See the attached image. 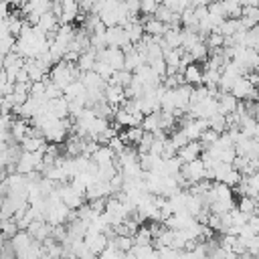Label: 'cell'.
<instances>
[{
    "mask_svg": "<svg viewBox=\"0 0 259 259\" xmlns=\"http://www.w3.org/2000/svg\"><path fill=\"white\" fill-rule=\"evenodd\" d=\"M97 59L109 63L115 71L125 69V53H123L119 47H105V49L97 51Z\"/></svg>",
    "mask_w": 259,
    "mask_h": 259,
    "instance_id": "obj_1",
    "label": "cell"
},
{
    "mask_svg": "<svg viewBox=\"0 0 259 259\" xmlns=\"http://www.w3.org/2000/svg\"><path fill=\"white\" fill-rule=\"evenodd\" d=\"M57 192H59L61 200H63L69 208H79V206L85 202V198H87L83 192H79V190L73 188L71 184H59V186H57Z\"/></svg>",
    "mask_w": 259,
    "mask_h": 259,
    "instance_id": "obj_2",
    "label": "cell"
},
{
    "mask_svg": "<svg viewBox=\"0 0 259 259\" xmlns=\"http://www.w3.org/2000/svg\"><path fill=\"white\" fill-rule=\"evenodd\" d=\"M182 174L186 176V180H188L190 184H194V182L204 180V178H206V174H208V170H206V166H204L202 158H196V160L186 162V164L182 166Z\"/></svg>",
    "mask_w": 259,
    "mask_h": 259,
    "instance_id": "obj_3",
    "label": "cell"
},
{
    "mask_svg": "<svg viewBox=\"0 0 259 259\" xmlns=\"http://www.w3.org/2000/svg\"><path fill=\"white\" fill-rule=\"evenodd\" d=\"M105 36H107V47H119V49H123L125 45H130V38L125 34V28L119 26V24L107 26Z\"/></svg>",
    "mask_w": 259,
    "mask_h": 259,
    "instance_id": "obj_4",
    "label": "cell"
},
{
    "mask_svg": "<svg viewBox=\"0 0 259 259\" xmlns=\"http://www.w3.org/2000/svg\"><path fill=\"white\" fill-rule=\"evenodd\" d=\"M85 243H87V249L93 255H101L109 245V237L105 233H89L85 237Z\"/></svg>",
    "mask_w": 259,
    "mask_h": 259,
    "instance_id": "obj_5",
    "label": "cell"
},
{
    "mask_svg": "<svg viewBox=\"0 0 259 259\" xmlns=\"http://www.w3.org/2000/svg\"><path fill=\"white\" fill-rule=\"evenodd\" d=\"M202 144L198 142V140H192V142H188L186 146H182L180 150H178V158L186 164V162H192V160H196V158H200L202 156Z\"/></svg>",
    "mask_w": 259,
    "mask_h": 259,
    "instance_id": "obj_6",
    "label": "cell"
},
{
    "mask_svg": "<svg viewBox=\"0 0 259 259\" xmlns=\"http://www.w3.org/2000/svg\"><path fill=\"white\" fill-rule=\"evenodd\" d=\"M142 24H144L146 34H152V36H164V32L168 30V24L162 22L160 18H156L154 14H148V16L142 20Z\"/></svg>",
    "mask_w": 259,
    "mask_h": 259,
    "instance_id": "obj_7",
    "label": "cell"
},
{
    "mask_svg": "<svg viewBox=\"0 0 259 259\" xmlns=\"http://www.w3.org/2000/svg\"><path fill=\"white\" fill-rule=\"evenodd\" d=\"M81 81L85 83V87L89 91H101V93H105V89H107V81L101 75H97L95 71H85L81 75Z\"/></svg>",
    "mask_w": 259,
    "mask_h": 259,
    "instance_id": "obj_8",
    "label": "cell"
},
{
    "mask_svg": "<svg viewBox=\"0 0 259 259\" xmlns=\"http://www.w3.org/2000/svg\"><path fill=\"white\" fill-rule=\"evenodd\" d=\"M182 75H184V83H188V85H192V87H198V85H202L204 69L198 67V65H194V63H190V65L184 67Z\"/></svg>",
    "mask_w": 259,
    "mask_h": 259,
    "instance_id": "obj_9",
    "label": "cell"
},
{
    "mask_svg": "<svg viewBox=\"0 0 259 259\" xmlns=\"http://www.w3.org/2000/svg\"><path fill=\"white\" fill-rule=\"evenodd\" d=\"M125 87H119V85H107L105 89V101L111 105V107H119L123 101H125Z\"/></svg>",
    "mask_w": 259,
    "mask_h": 259,
    "instance_id": "obj_10",
    "label": "cell"
},
{
    "mask_svg": "<svg viewBox=\"0 0 259 259\" xmlns=\"http://www.w3.org/2000/svg\"><path fill=\"white\" fill-rule=\"evenodd\" d=\"M217 99H219V111L225 115L237 111V107H239V99L231 91H221V95Z\"/></svg>",
    "mask_w": 259,
    "mask_h": 259,
    "instance_id": "obj_11",
    "label": "cell"
},
{
    "mask_svg": "<svg viewBox=\"0 0 259 259\" xmlns=\"http://www.w3.org/2000/svg\"><path fill=\"white\" fill-rule=\"evenodd\" d=\"M115 158H117V154H115L107 144L99 146V150L91 156V160H93V162H97L99 166H109V164H113V162H115Z\"/></svg>",
    "mask_w": 259,
    "mask_h": 259,
    "instance_id": "obj_12",
    "label": "cell"
},
{
    "mask_svg": "<svg viewBox=\"0 0 259 259\" xmlns=\"http://www.w3.org/2000/svg\"><path fill=\"white\" fill-rule=\"evenodd\" d=\"M144 132L146 130L142 125H134V127H125L123 132H119V136L125 142V146H138L142 142V138H144Z\"/></svg>",
    "mask_w": 259,
    "mask_h": 259,
    "instance_id": "obj_13",
    "label": "cell"
},
{
    "mask_svg": "<svg viewBox=\"0 0 259 259\" xmlns=\"http://www.w3.org/2000/svg\"><path fill=\"white\" fill-rule=\"evenodd\" d=\"M95 63H97V49H87L85 53H81L79 61H77V67L81 69V73L85 71H93L95 69Z\"/></svg>",
    "mask_w": 259,
    "mask_h": 259,
    "instance_id": "obj_14",
    "label": "cell"
},
{
    "mask_svg": "<svg viewBox=\"0 0 259 259\" xmlns=\"http://www.w3.org/2000/svg\"><path fill=\"white\" fill-rule=\"evenodd\" d=\"M24 69H26L30 81H42L47 77V73H49L45 67H40V63L36 59H26L24 61Z\"/></svg>",
    "mask_w": 259,
    "mask_h": 259,
    "instance_id": "obj_15",
    "label": "cell"
},
{
    "mask_svg": "<svg viewBox=\"0 0 259 259\" xmlns=\"http://www.w3.org/2000/svg\"><path fill=\"white\" fill-rule=\"evenodd\" d=\"M32 241H34V237H30L28 231H18V233L10 239V245H12V249H14L16 253H22V251H26V249L32 245Z\"/></svg>",
    "mask_w": 259,
    "mask_h": 259,
    "instance_id": "obj_16",
    "label": "cell"
},
{
    "mask_svg": "<svg viewBox=\"0 0 259 259\" xmlns=\"http://www.w3.org/2000/svg\"><path fill=\"white\" fill-rule=\"evenodd\" d=\"M75 32H77V30H75L71 24H61L59 30H57V34H55V42H59L61 47L69 49V45H71L73 38H75Z\"/></svg>",
    "mask_w": 259,
    "mask_h": 259,
    "instance_id": "obj_17",
    "label": "cell"
},
{
    "mask_svg": "<svg viewBox=\"0 0 259 259\" xmlns=\"http://www.w3.org/2000/svg\"><path fill=\"white\" fill-rule=\"evenodd\" d=\"M47 105H49V109H51L57 117H61V119L69 117V99H67L65 95H61V97H57V99H51Z\"/></svg>",
    "mask_w": 259,
    "mask_h": 259,
    "instance_id": "obj_18",
    "label": "cell"
},
{
    "mask_svg": "<svg viewBox=\"0 0 259 259\" xmlns=\"http://www.w3.org/2000/svg\"><path fill=\"white\" fill-rule=\"evenodd\" d=\"M241 22H243L245 28L259 26V6H247V8H243Z\"/></svg>",
    "mask_w": 259,
    "mask_h": 259,
    "instance_id": "obj_19",
    "label": "cell"
},
{
    "mask_svg": "<svg viewBox=\"0 0 259 259\" xmlns=\"http://www.w3.org/2000/svg\"><path fill=\"white\" fill-rule=\"evenodd\" d=\"M134 79V73L127 71V69H119V71H113V75L107 79V85H119V87H127Z\"/></svg>",
    "mask_w": 259,
    "mask_h": 259,
    "instance_id": "obj_20",
    "label": "cell"
},
{
    "mask_svg": "<svg viewBox=\"0 0 259 259\" xmlns=\"http://www.w3.org/2000/svg\"><path fill=\"white\" fill-rule=\"evenodd\" d=\"M239 210H243V212L249 214V217L257 214V210H259V198L243 194V196L239 198Z\"/></svg>",
    "mask_w": 259,
    "mask_h": 259,
    "instance_id": "obj_21",
    "label": "cell"
},
{
    "mask_svg": "<svg viewBox=\"0 0 259 259\" xmlns=\"http://www.w3.org/2000/svg\"><path fill=\"white\" fill-rule=\"evenodd\" d=\"M160 111H162V109H160ZM160 111L148 113V115L144 117V121H142V127H144L146 132H152V134H156V132H160V130H162V119H160Z\"/></svg>",
    "mask_w": 259,
    "mask_h": 259,
    "instance_id": "obj_22",
    "label": "cell"
},
{
    "mask_svg": "<svg viewBox=\"0 0 259 259\" xmlns=\"http://www.w3.org/2000/svg\"><path fill=\"white\" fill-rule=\"evenodd\" d=\"M208 127L219 132V134H225L229 130V121H227V115L225 113H214L212 117H208Z\"/></svg>",
    "mask_w": 259,
    "mask_h": 259,
    "instance_id": "obj_23",
    "label": "cell"
},
{
    "mask_svg": "<svg viewBox=\"0 0 259 259\" xmlns=\"http://www.w3.org/2000/svg\"><path fill=\"white\" fill-rule=\"evenodd\" d=\"M225 38H227V36H225L219 28H214V30L206 36V40H204V42H206V47H208V49H221V47H225Z\"/></svg>",
    "mask_w": 259,
    "mask_h": 259,
    "instance_id": "obj_24",
    "label": "cell"
},
{
    "mask_svg": "<svg viewBox=\"0 0 259 259\" xmlns=\"http://www.w3.org/2000/svg\"><path fill=\"white\" fill-rule=\"evenodd\" d=\"M134 243L136 245H150V243H154V237H152L150 227H140L138 233L134 235Z\"/></svg>",
    "mask_w": 259,
    "mask_h": 259,
    "instance_id": "obj_25",
    "label": "cell"
},
{
    "mask_svg": "<svg viewBox=\"0 0 259 259\" xmlns=\"http://www.w3.org/2000/svg\"><path fill=\"white\" fill-rule=\"evenodd\" d=\"M18 223L14 219H2V233H4V239H12L16 233H18Z\"/></svg>",
    "mask_w": 259,
    "mask_h": 259,
    "instance_id": "obj_26",
    "label": "cell"
},
{
    "mask_svg": "<svg viewBox=\"0 0 259 259\" xmlns=\"http://www.w3.org/2000/svg\"><path fill=\"white\" fill-rule=\"evenodd\" d=\"M219 138H221V134L208 127V130H204V132H202V136H200V140H198V142H200V144H202V148L206 150L208 146H212V144H217V140H219Z\"/></svg>",
    "mask_w": 259,
    "mask_h": 259,
    "instance_id": "obj_27",
    "label": "cell"
},
{
    "mask_svg": "<svg viewBox=\"0 0 259 259\" xmlns=\"http://www.w3.org/2000/svg\"><path fill=\"white\" fill-rule=\"evenodd\" d=\"M93 71H95L97 75H101V77H103V79L107 81V79H109V77L113 75V71H115V69H113V67H111L109 63H105V61L97 59V63H95V69H93Z\"/></svg>",
    "mask_w": 259,
    "mask_h": 259,
    "instance_id": "obj_28",
    "label": "cell"
},
{
    "mask_svg": "<svg viewBox=\"0 0 259 259\" xmlns=\"http://www.w3.org/2000/svg\"><path fill=\"white\" fill-rule=\"evenodd\" d=\"M154 140H156V134H152V132H144V138H142V142L138 144V152H140V154H148V152L152 150Z\"/></svg>",
    "mask_w": 259,
    "mask_h": 259,
    "instance_id": "obj_29",
    "label": "cell"
},
{
    "mask_svg": "<svg viewBox=\"0 0 259 259\" xmlns=\"http://www.w3.org/2000/svg\"><path fill=\"white\" fill-rule=\"evenodd\" d=\"M245 47H249V49H257V51H259V26H253V28L247 30Z\"/></svg>",
    "mask_w": 259,
    "mask_h": 259,
    "instance_id": "obj_30",
    "label": "cell"
},
{
    "mask_svg": "<svg viewBox=\"0 0 259 259\" xmlns=\"http://www.w3.org/2000/svg\"><path fill=\"white\" fill-rule=\"evenodd\" d=\"M188 53L194 57V61H206V59H208V47H206V42H198V45L192 47Z\"/></svg>",
    "mask_w": 259,
    "mask_h": 259,
    "instance_id": "obj_31",
    "label": "cell"
},
{
    "mask_svg": "<svg viewBox=\"0 0 259 259\" xmlns=\"http://www.w3.org/2000/svg\"><path fill=\"white\" fill-rule=\"evenodd\" d=\"M170 142L180 150V148H182V146H186L190 140H188V136H186L182 130H172V132H170Z\"/></svg>",
    "mask_w": 259,
    "mask_h": 259,
    "instance_id": "obj_32",
    "label": "cell"
},
{
    "mask_svg": "<svg viewBox=\"0 0 259 259\" xmlns=\"http://www.w3.org/2000/svg\"><path fill=\"white\" fill-rule=\"evenodd\" d=\"M245 243H247V253H251L253 257H259V235H253Z\"/></svg>",
    "mask_w": 259,
    "mask_h": 259,
    "instance_id": "obj_33",
    "label": "cell"
},
{
    "mask_svg": "<svg viewBox=\"0 0 259 259\" xmlns=\"http://www.w3.org/2000/svg\"><path fill=\"white\" fill-rule=\"evenodd\" d=\"M160 4H162V0H142V12L144 14H154Z\"/></svg>",
    "mask_w": 259,
    "mask_h": 259,
    "instance_id": "obj_34",
    "label": "cell"
},
{
    "mask_svg": "<svg viewBox=\"0 0 259 259\" xmlns=\"http://www.w3.org/2000/svg\"><path fill=\"white\" fill-rule=\"evenodd\" d=\"M123 2H125V6H127L130 14H138V12H142V0H123Z\"/></svg>",
    "mask_w": 259,
    "mask_h": 259,
    "instance_id": "obj_35",
    "label": "cell"
},
{
    "mask_svg": "<svg viewBox=\"0 0 259 259\" xmlns=\"http://www.w3.org/2000/svg\"><path fill=\"white\" fill-rule=\"evenodd\" d=\"M237 259H255V257H253L251 253H243V255H239Z\"/></svg>",
    "mask_w": 259,
    "mask_h": 259,
    "instance_id": "obj_36",
    "label": "cell"
},
{
    "mask_svg": "<svg viewBox=\"0 0 259 259\" xmlns=\"http://www.w3.org/2000/svg\"><path fill=\"white\" fill-rule=\"evenodd\" d=\"M223 2H225V4H237L239 0H223Z\"/></svg>",
    "mask_w": 259,
    "mask_h": 259,
    "instance_id": "obj_37",
    "label": "cell"
},
{
    "mask_svg": "<svg viewBox=\"0 0 259 259\" xmlns=\"http://www.w3.org/2000/svg\"><path fill=\"white\" fill-rule=\"evenodd\" d=\"M24 2H30V0H24Z\"/></svg>",
    "mask_w": 259,
    "mask_h": 259,
    "instance_id": "obj_38",
    "label": "cell"
},
{
    "mask_svg": "<svg viewBox=\"0 0 259 259\" xmlns=\"http://www.w3.org/2000/svg\"><path fill=\"white\" fill-rule=\"evenodd\" d=\"M53 2H57V0H53Z\"/></svg>",
    "mask_w": 259,
    "mask_h": 259,
    "instance_id": "obj_39",
    "label": "cell"
},
{
    "mask_svg": "<svg viewBox=\"0 0 259 259\" xmlns=\"http://www.w3.org/2000/svg\"><path fill=\"white\" fill-rule=\"evenodd\" d=\"M210 2H212V0H210Z\"/></svg>",
    "mask_w": 259,
    "mask_h": 259,
    "instance_id": "obj_40",
    "label": "cell"
}]
</instances>
